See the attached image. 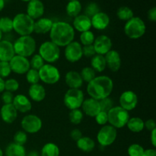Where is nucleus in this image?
<instances>
[{
  "label": "nucleus",
  "mask_w": 156,
  "mask_h": 156,
  "mask_svg": "<svg viewBox=\"0 0 156 156\" xmlns=\"http://www.w3.org/2000/svg\"><path fill=\"white\" fill-rule=\"evenodd\" d=\"M114 89L112 79L107 76H96L88 82L86 91L90 98L100 101L111 95Z\"/></svg>",
  "instance_id": "nucleus-1"
},
{
  "label": "nucleus",
  "mask_w": 156,
  "mask_h": 156,
  "mask_svg": "<svg viewBox=\"0 0 156 156\" xmlns=\"http://www.w3.org/2000/svg\"><path fill=\"white\" fill-rule=\"evenodd\" d=\"M50 41L54 43L59 47H65L75 38V30L73 26L65 21L53 22L50 30Z\"/></svg>",
  "instance_id": "nucleus-2"
},
{
  "label": "nucleus",
  "mask_w": 156,
  "mask_h": 156,
  "mask_svg": "<svg viewBox=\"0 0 156 156\" xmlns=\"http://www.w3.org/2000/svg\"><path fill=\"white\" fill-rule=\"evenodd\" d=\"M36 41L30 35L20 36L13 44L15 55L26 58L33 56L36 50Z\"/></svg>",
  "instance_id": "nucleus-3"
},
{
  "label": "nucleus",
  "mask_w": 156,
  "mask_h": 156,
  "mask_svg": "<svg viewBox=\"0 0 156 156\" xmlns=\"http://www.w3.org/2000/svg\"><path fill=\"white\" fill-rule=\"evenodd\" d=\"M13 30L20 36H27L34 32V20L26 13H18L14 17Z\"/></svg>",
  "instance_id": "nucleus-4"
},
{
  "label": "nucleus",
  "mask_w": 156,
  "mask_h": 156,
  "mask_svg": "<svg viewBox=\"0 0 156 156\" xmlns=\"http://www.w3.org/2000/svg\"><path fill=\"white\" fill-rule=\"evenodd\" d=\"M146 31V24L140 17H133L126 21L124 25L125 34L130 39H139L144 36Z\"/></svg>",
  "instance_id": "nucleus-5"
},
{
  "label": "nucleus",
  "mask_w": 156,
  "mask_h": 156,
  "mask_svg": "<svg viewBox=\"0 0 156 156\" xmlns=\"http://www.w3.org/2000/svg\"><path fill=\"white\" fill-rule=\"evenodd\" d=\"M108 123L116 129L124 127L129 119V114L127 111L120 106L113 107L108 112Z\"/></svg>",
  "instance_id": "nucleus-6"
},
{
  "label": "nucleus",
  "mask_w": 156,
  "mask_h": 156,
  "mask_svg": "<svg viewBox=\"0 0 156 156\" xmlns=\"http://www.w3.org/2000/svg\"><path fill=\"white\" fill-rule=\"evenodd\" d=\"M38 54L44 62L51 64L56 62L60 57V48L52 41H44L40 46Z\"/></svg>",
  "instance_id": "nucleus-7"
},
{
  "label": "nucleus",
  "mask_w": 156,
  "mask_h": 156,
  "mask_svg": "<svg viewBox=\"0 0 156 156\" xmlns=\"http://www.w3.org/2000/svg\"><path fill=\"white\" fill-rule=\"evenodd\" d=\"M84 100H85V95L83 91L80 88L77 89L69 88L66 92L63 98L64 105L70 111L79 109L82 107Z\"/></svg>",
  "instance_id": "nucleus-8"
},
{
  "label": "nucleus",
  "mask_w": 156,
  "mask_h": 156,
  "mask_svg": "<svg viewBox=\"0 0 156 156\" xmlns=\"http://www.w3.org/2000/svg\"><path fill=\"white\" fill-rule=\"evenodd\" d=\"M40 81L47 85H54L60 79V72L56 66L52 64H44L38 70Z\"/></svg>",
  "instance_id": "nucleus-9"
},
{
  "label": "nucleus",
  "mask_w": 156,
  "mask_h": 156,
  "mask_svg": "<svg viewBox=\"0 0 156 156\" xmlns=\"http://www.w3.org/2000/svg\"><path fill=\"white\" fill-rule=\"evenodd\" d=\"M117 136V129L111 125L106 124L99 129L97 134V140L100 146L107 147L111 146L115 142Z\"/></svg>",
  "instance_id": "nucleus-10"
},
{
  "label": "nucleus",
  "mask_w": 156,
  "mask_h": 156,
  "mask_svg": "<svg viewBox=\"0 0 156 156\" xmlns=\"http://www.w3.org/2000/svg\"><path fill=\"white\" fill-rule=\"evenodd\" d=\"M21 126L26 133L34 134L39 132L43 126L42 120L35 114H27L22 118Z\"/></svg>",
  "instance_id": "nucleus-11"
},
{
  "label": "nucleus",
  "mask_w": 156,
  "mask_h": 156,
  "mask_svg": "<svg viewBox=\"0 0 156 156\" xmlns=\"http://www.w3.org/2000/svg\"><path fill=\"white\" fill-rule=\"evenodd\" d=\"M65 57L69 62H79L83 56L82 45L78 41H73L65 47Z\"/></svg>",
  "instance_id": "nucleus-12"
},
{
  "label": "nucleus",
  "mask_w": 156,
  "mask_h": 156,
  "mask_svg": "<svg viewBox=\"0 0 156 156\" xmlns=\"http://www.w3.org/2000/svg\"><path fill=\"white\" fill-rule=\"evenodd\" d=\"M9 65L12 72L18 75L26 74V73L30 69L28 59L18 55H15L12 57V59L9 61Z\"/></svg>",
  "instance_id": "nucleus-13"
},
{
  "label": "nucleus",
  "mask_w": 156,
  "mask_h": 156,
  "mask_svg": "<svg viewBox=\"0 0 156 156\" xmlns=\"http://www.w3.org/2000/svg\"><path fill=\"white\" fill-rule=\"evenodd\" d=\"M138 96L134 91L128 90L123 91L120 95L119 102L122 108L127 111L128 112L135 109L138 105Z\"/></svg>",
  "instance_id": "nucleus-14"
},
{
  "label": "nucleus",
  "mask_w": 156,
  "mask_h": 156,
  "mask_svg": "<svg viewBox=\"0 0 156 156\" xmlns=\"http://www.w3.org/2000/svg\"><path fill=\"white\" fill-rule=\"evenodd\" d=\"M112 46L113 44L111 38L105 34L95 37V40L93 43V47L95 50L96 54L102 55V56H105L110 50H112Z\"/></svg>",
  "instance_id": "nucleus-15"
},
{
  "label": "nucleus",
  "mask_w": 156,
  "mask_h": 156,
  "mask_svg": "<svg viewBox=\"0 0 156 156\" xmlns=\"http://www.w3.org/2000/svg\"><path fill=\"white\" fill-rule=\"evenodd\" d=\"M44 10V5L41 0H30L27 2L26 14L33 20H37L42 18Z\"/></svg>",
  "instance_id": "nucleus-16"
},
{
  "label": "nucleus",
  "mask_w": 156,
  "mask_h": 156,
  "mask_svg": "<svg viewBox=\"0 0 156 156\" xmlns=\"http://www.w3.org/2000/svg\"><path fill=\"white\" fill-rule=\"evenodd\" d=\"M107 66L113 73L119 71L121 67V57L118 51L111 50L105 55Z\"/></svg>",
  "instance_id": "nucleus-17"
},
{
  "label": "nucleus",
  "mask_w": 156,
  "mask_h": 156,
  "mask_svg": "<svg viewBox=\"0 0 156 156\" xmlns=\"http://www.w3.org/2000/svg\"><path fill=\"white\" fill-rule=\"evenodd\" d=\"M81 108L83 114L91 117H94L101 111L99 101L91 98L85 99Z\"/></svg>",
  "instance_id": "nucleus-18"
},
{
  "label": "nucleus",
  "mask_w": 156,
  "mask_h": 156,
  "mask_svg": "<svg viewBox=\"0 0 156 156\" xmlns=\"http://www.w3.org/2000/svg\"><path fill=\"white\" fill-rule=\"evenodd\" d=\"M12 105L18 112L23 114L29 112L32 108V104L28 97L21 94H18L14 97Z\"/></svg>",
  "instance_id": "nucleus-19"
},
{
  "label": "nucleus",
  "mask_w": 156,
  "mask_h": 156,
  "mask_svg": "<svg viewBox=\"0 0 156 156\" xmlns=\"http://www.w3.org/2000/svg\"><path fill=\"white\" fill-rule=\"evenodd\" d=\"M110 21V17L108 14L99 12L91 18V27L98 30H105L109 26Z\"/></svg>",
  "instance_id": "nucleus-20"
},
{
  "label": "nucleus",
  "mask_w": 156,
  "mask_h": 156,
  "mask_svg": "<svg viewBox=\"0 0 156 156\" xmlns=\"http://www.w3.org/2000/svg\"><path fill=\"white\" fill-rule=\"evenodd\" d=\"M0 116L3 122L12 123L18 117V111L12 104L3 105L0 110Z\"/></svg>",
  "instance_id": "nucleus-21"
},
{
  "label": "nucleus",
  "mask_w": 156,
  "mask_h": 156,
  "mask_svg": "<svg viewBox=\"0 0 156 156\" xmlns=\"http://www.w3.org/2000/svg\"><path fill=\"white\" fill-rule=\"evenodd\" d=\"M15 55L13 44L9 41L2 40L0 41V61L9 62Z\"/></svg>",
  "instance_id": "nucleus-22"
},
{
  "label": "nucleus",
  "mask_w": 156,
  "mask_h": 156,
  "mask_svg": "<svg viewBox=\"0 0 156 156\" xmlns=\"http://www.w3.org/2000/svg\"><path fill=\"white\" fill-rule=\"evenodd\" d=\"M73 27L74 30H78L81 33L90 30V29L91 28V18L85 15V14L79 15L76 18H74Z\"/></svg>",
  "instance_id": "nucleus-23"
},
{
  "label": "nucleus",
  "mask_w": 156,
  "mask_h": 156,
  "mask_svg": "<svg viewBox=\"0 0 156 156\" xmlns=\"http://www.w3.org/2000/svg\"><path fill=\"white\" fill-rule=\"evenodd\" d=\"M65 82L69 88H73V89L80 88L84 82L81 77L80 73H78L77 71H74V70L69 71L66 74Z\"/></svg>",
  "instance_id": "nucleus-24"
},
{
  "label": "nucleus",
  "mask_w": 156,
  "mask_h": 156,
  "mask_svg": "<svg viewBox=\"0 0 156 156\" xmlns=\"http://www.w3.org/2000/svg\"><path fill=\"white\" fill-rule=\"evenodd\" d=\"M28 95L32 101L36 102H41L46 98L47 92L46 89L40 83L30 85L28 89Z\"/></svg>",
  "instance_id": "nucleus-25"
},
{
  "label": "nucleus",
  "mask_w": 156,
  "mask_h": 156,
  "mask_svg": "<svg viewBox=\"0 0 156 156\" xmlns=\"http://www.w3.org/2000/svg\"><path fill=\"white\" fill-rule=\"evenodd\" d=\"M53 21L48 18H41L34 21V32L38 34H45L50 31Z\"/></svg>",
  "instance_id": "nucleus-26"
},
{
  "label": "nucleus",
  "mask_w": 156,
  "mask_h": 156,
  "mask_svg": "<svg viewBox=\"0 0 156 156\" xmlns=\"http://www.w3.org/2000/svg\"><path fill=\"white\" fill-rule=\"evenodd\" d=\"M78 149L84 152H91L95 148V142L88 136H82L76 142Z\"/></svg>",
  "instance_id": "nucleus-27"
},
{
  "label": "nucleus",
  "mask_w": 156,
  "mask_h": 156,
  "mask_svg": "<svg viewBox=\"0 0 156 156\" xmlns=\"http://www.w3.org/2000/svg\"><path fill=\"white\" fill-rule=\"evenodd\" d=\"M5 156H27L24 146L12 143L7 146L5 151Z\"/></svg>",
  "instance_id": "nucleus-28"
},
{
  "label": "nucleus",
  "mask_w": 156,
  "mask_h": 156,
  "mask_svg": "<svg viewBox=\"0 0 156 156\" xmlns=\"http://www.w3.org/2000/svg\"><path fill=\"white\" fill-rule=\"evenodd\" d=\"M91 67L98 73H101L105 71L107 67L105 56L99 54L94 55L91 59Z\"/></svg>",
  "instance_id": "nucleus-29"
},
{
  "label": "nucleus",
  "mask_w": 156,
  "mask_h": 156,
  "mask_svg": "<svg viewBox=\"0 0 156 156\" xmlns=\"http://www.w3.org/2000/svg\"><path fill=\"white\" fill-rule=\"evenodd\" d=\"M128 129L133 133H140L144 129V121L140 117H134L129 118L126 123Z\"/></svg>",
  "instance_id": "nucleus-30"
},
{
  "label": "nucleus",
  "mask_w": 156,
  "mask_h": 156,
  "mask_svg": "<svg viewBox=\"0 0 156 156\" xmlns=\"http://www.w3.org/2000/svg\"><path fill=\"white\" fill-rule=\"evenodd\" d=\"M82 6L79 0H74V1H69L67 4L66 10L67 15L72 18H76L79 15H80L82 12Z\"/></svg>",
  "instance_id": "nucleus-31"
},
{
  "label": "nucleus",
  "mask_w": 156,
  "mask_h": 156,
  "mask_svg": "<svg viewBox=\"0 0 156 156\" xmlns=\"http://www.w3.org/2000/svg\"><path fill=\"white\" fill-rule=\"evenodd\" d=\"M59 146L53 143H47L41 149V156H59Z\"/></svg>",
  "instance_id": "nucleus-32"
},
{
  "label": "nucleus",
  "mask_w": 156,
  "mask_h": 156,
  "mask_svg": "<svg viewBox=\"0 0 156 156\" xmlns=\"http://www.w3.org/2000/svg\"><path fill=\"white\" fill-rule=\"evenodd\" d=\"M117 16L121 21H127L134 17L133 12L128 6H121L117 11Z\"/></svg>",
  "instance_id": "nucleus-33"
},
{
  "label": "nucleus",
  "mask_w": 156,
  "mask_h": 156,
  "mask_svg": "<svg viewBox=\"0 0 156 156\" xmlns=\"http://www.w3.org/2000/svg\"><path fill=\"white\" fill-rule=\"evenodd\" d=\"M13 30V21L9 17L0 18V31L2 33H9Z\"/></svg>",
  "instance_id": "nucleus-34"
},
{
  "label": "nucleus",
  "mask_w": 156,
  "mask_h": 156,
  "mask_svg": "<svg viewBox=\"0 0 156 156\" xmlns=\"http://www.w3.org/2000/svg\"><path fill=\"white\" fill-rule=\"evenodd\" d=\"M84 114L80 109L71 110L69 114V119L72 123L75 125H78L83 120Z\"/></svg>",
  "instance_id": "nucleus-35"
},
{
  "label": "nucleus",
  "mask_w": 156,
  "mask_h": 156,
  "mask_svg": "<svg viewBox=\"0 0 156 156\" xmlns=\"http://www.w3.org/2000/svg\"><path fill=\"white\" fill-rule=\"evenodd\" d=\"M80 75L83 82L88 83L96 77V72L91 67L86 66L82 69Z\"/></svg>",
  "instance_id": "nucleus-36"
},
{
  "label": "nucleus",
  "mask_w": 156,
  "mask_h": 156,
  "mask_svg": "<svg viewBox=\"0 0 156 156\" xmlns=\"http://www.w3.org/2000/svg\"><path fill=\"white\" fill-rule=\"evenodd\" d=\"M95 40V36L94 33L91 30L82 32L80 34V44L83 46L92 45Z\"/></svg>",
  "instance_id": "nucleus-37"
},
{
  "label": "nucleus",
  "mask_w": 156,
  "mask_h": 156,
  "mask_svg": "<svg viewBox=\"0 0 156 156\" xmlns=\"http://www.w3.org/2000/svg\"><path fill=\"white\" fill-rule=\"evenodd\" d=\"M26 80L30 85L37 84L40 82V76L38 70L30 68L28 71L26 73Z\"/></svg>",
  "instance_id": "nucleus-38"
},
{
  "label": "nucleus",
  "mask_w": 156,
  "mask_h": 156,
  "mask_svg": "<svg viewBox=\"0 0 156 156\" xmlns=\"http://www.w3.org/2000/svg\"><path fill=\"white\" fill-rule=\"evenodd\" d=\"M144 150V148L141 145L133 143L128 147L127 153L129 156H143Z\"/></svg>",
  "instance_id": "nucleus-39"
},
{
  "label": "nucleus",
  "mask_w": 156,
  "mask_h": 156,
  "mask_svg": "<svg viewBox=\"0 0 156 156\" xmlns=\"http://www.w3.org/2000/svg\"><path fill=\"white\" fill-rule=\"evenodd\" d=\"M29 62H30V68L36 70H39L45 64L44 60L39 54H34Z\"/></svg>",
  "instance_id": "nucleus-40"
},
{
  "label": "nucleus",
  "mask_w": 156,
  "mask_h": 156,
  "mask_svg": "<svg viewBox=\"0 0 156 156\" xmlns=\"http://www.w3.org/2000/svg\"><path fill=\"white\" fill-rule=\"evenodd\" d=\"M19 88V83L15 79H8L5 81V91L13 93L18 91Z\"/></svg>",
  "instance_id": "nucleus-41"
},
{
  "label": "nucleus",
  "mask_w": 156,
  "mask_h": 156,
  "mask_svg": "<svg viewBox=\"0 0 156 156\" xmlns=\"http://www.w3.org/2000/svg\"><path fill=\"white\" fill-rule=\"evenodd\" d=\"M13 143L24 146L27 141V134L24 131L19 130L15 133L13 136Z\"/></svg>",
  "instance_id": "nucleus-42"
},
{
  "label": "nucleus",
  "mask_w": 156,
  "mask_h": 156,
  "mask_svg": "<svg viewBox=\"0 0 156 156\" xmlns=\"http://www.w3.org/2000/svg\"><path fill=\"white\" fill-rule=\"evenodd\" d=\"M99 12H100V8H99L98 5L96 2H90L85 8V15L91 18Z\"/></svg>",
  "instance_id": "nucleus-43"
},
{
  "label": "nucleus",
  "mask_w": 156,
  "mask_h": 156,
  "mask_svg": "<svg viewBox=\"0 0 156 156\" xmlns=\"http://www.w3.org/2000/svg\"><path fill=\"white\" fill-rule=\"evenodd\" d=\"M12 69H11L9 62H3L0 61V77L4 79L7 78L10 76L12 73Z\"/></svg>",
  "instance_id": "nucleus-44"
},
{
  "label": "nucleus",
  "mask_w": 156,
  "mask_h": 156,
  "mask_svg": "<svg viewBox=\"0 0 156 156\" xmlns=\"http://www.w3.org/2000/svg\"><path fill=\"white\" fill-rule=\"evenodd\" d=\"M99 104H100L101 111H105V112H108L114 107V102L109 97L100 100Z\"/></svg>",
  "instance_id": "nucleus-45"
},
{
  "label": "nucleus",
  "mask_w": 156,
  "mask_h": 156,
  "mask_svg": "<svg viewBox=\"0 0 156 156\" xmlns=\"http://www.w3.org/2000/svg\"><path fill=\"white\" fill-rule=\"evenodd\" d=\"M95 118L96 123L101 126H105L108 123V112L101 111L97 115L94 117Z\"/></svg>",
  "instance_id": "nucleus-46"
},
{
  "label": "nucleus",
  "mask_w": 156,
  "mask_h": 156,
  "mask_svg": "<svg viewBox=\"0 0 156 156\" xmlns=\"http://www.w3.org/2000/svg\"><path fill=\"white\" fill-rule=\"evenodd\" d=\"M14 94L13 93L10 92V91H4L2 93L1 99L4 105H8V104H12L14 100Z\"/></svg>",
  "instance_id": "nucleus-47"
},
{
  "label": "nucleus",
  "mask_w": 156,
  "mask_h": 156,
  "mask_svg": "<svg viewBox=\"0 0 156 156\" xmlns=\"http://www.w3.org/2000/svg\"><path fill=\"white\" fill-rule=\"evenodd\" d=\"M82 53H83V56L88 58H92L96 54L93 44L92 45L83 46L82 47Z\"/></svg>",
  "instance_id": "nucleus-48"
},
{
  "label": "nucleus",
  "mask_w": 156,
  "mask_h": 156,
  "mask_svg": "<svg viewBox=\"0 0 156 156\" xmlns=\"http://www.w3.org/2000/svg\"><path fill=\"white\" fill-rule=\"evenodd\" d=\"M82 136H82V131L79 129H74L70 132V137L76 142H77Z\"/></svg>",
  "instance_id": "nucleus-49"
},
{
  "label": "nucleus",
  "mask_w": 156,
  "mask_h": 156,
  "mask_svg": "<svg viewBox=\"0 0 156 156\" xmlns=\"http://www.w3.org/2000/svg\"><path fill=\"white\" fill-rule=\"evenodd\" d=\"M144 126L146 129H148L150 132L153 130V129H156V123L155 120H153V119L147 120L146 122H144Z\"/></svg>",
  "instance_id": "nucleus-50"
},
{
  "label": "nucleus",
  "mask_w": 156,
  "mask_h": 156,
  "mask_svg": "<svg viewBox=\"0 0 156 156\" xmlns=\"http://www.w3.org/2000/svg\"><path fill=\"white\" fill-rule=\"evenodd\" d=\"M147 16L149 20H150L152 22H155L156 21V8L153 7L152 9H149L148 11V13H147Z\"/></svg>",
  "instance_id": "nucleus-51"
},
{
  "label": "nucleus",
  "mask_w": 156,
  "mask_h": 156,
  "mask_svg": "<svg viewBox=\"0 0 156 156\" xmlns=\"http://www.w3.org/2000/svg\"><path fill=\"white\" fill-rule=\"evenodd\" d=\"M150 141H151V143H152V146L155 148L156 146V129H153L152 131H151Z\"/></svg>",
  "instance_id": "nucleus-52"
},
{
  "label": "nucleus",
  "mask_w": 156,
  "mask_h": 156,
  "mask_svg": "<svg viewBox=\"0 0 156 156\" xmlns=\"http://www.w3.org/2000/svg\"><path fill=\"white\" fill-rule=\"evenodd\" d=\"M143 156H156V150L155 149H145Z\"/></svg>",
  "instance_id": "nucleus-53"
},
{
  "label": "nucleus",
  "mask_w": 156,
  "mask_h": 156,
  "mask_svg": "<svg viewBox=\"0 0 156 156\" xmlns=\"http://www.w3.org/2000/svg\"><path fill=\"white\" fill-rule=\"evenodd\" d=\"M5 91V80L4 79L0 77V93H2Z\"/></svg>",
  "instance_id": "nucleus-54"
},
{
  "label": "nucleus",
  "mask_w": 156,
  "mask_h": 156,
  "mask_svg": "<svg viewBox=\"0 0 156 156\" xmlns=\"http://www.w3.org/2000/svg\"><path fill=\"white\" fill-rule=\"evenodd\" d=\"M5 8V1L4 0H0V12L3 10Z\"/></svg>",
  "instance_id": "nucleus-55"
},
{
  "label": "nucleus",
  "mask_w": 156,
  "mask_h": 156,
  "mask_svg": "<svg viewBox=\"0 0 156 156\" xmlns=\"http://www.w3.org/2000/svg\"><path fill=\"white\" fill-rule=\"evenodd\" d=\"M27 156H39L38 155V153L36 152V151H31L28 153Z\"/></svg>",
  "instance_id": "nucleus-56"
},
{
  "label": "nucleus",
  "mask_w": 156,
  "mask_h": 156,
  "mask_svg": "<svg viewBox=\"0 0 156 156\" xmlns=\"http://www.w3.org/2000/svg\"><path fill=\"white\" fill-rule=\"evenodd\" d=\"M4 155V153H3V151H2V149H1V148H0V156H3Z\"/></svg>",
  "instance_id": "nucleus-57"
},
{
  "label": "nucleus",
  "mask_w": 156,
  "mask_h": 156,
  "mask_svg": "<svg viewBox=\"0 0 156 156\" xmlns=\"http://www.w3.org/2000/svg\"><path fill=\"white\" fill-rule=\"evenodd\" d=\"M2 40V33L0 31V41H1Z\"/></svg>",
  "instance_id": "nucleus-58"
},
{
  "label": "nucleus",
  "mask_w": 156,
  "mask_h": 156,
  "mask_svg": "<svg viewBox=\"0 0 156 156\" xmlns=\"http://www.w3.org/2000/svg\"><path fill=\"white\" fill-rule=\"evenodd\" d=\"M21 1H22V2H30V0H21Z\"/></svg>",
  "instance_id": "nucleus-59"
},
{
  "label": "nucleus",
  "mask_w": 156,
  "mask_h": 156,
  "mask_svg": "<svg viewBox=\"0 0 156 156\" xmlns=\"http://www.w3.org/2000/svg\"><path fill=\"white\" fill-rule=\"evenodd\" d=\"M68 1H74V0H68Z\"/></svg>",
  "instance_id": "nucleus-60"
}]
</instances>
